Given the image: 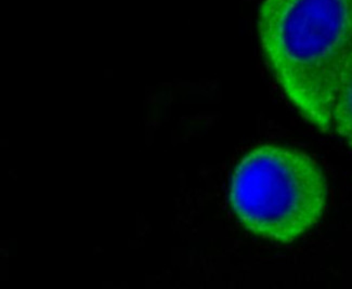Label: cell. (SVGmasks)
<instances>
[{
    "mask_svg": "<svg viewBox=\"0 0 352 289\" xmlns=\"http://www.w3.org/2000/svg\"><path fill=\"white\" fill-rule=\"evenodd\" d=\"M332 130L336 131L352 148V58L337 90L333 108Z\"/></svg>",
    "mask_w": 352,
    "mask_h": 289,
    "instance_id": "3",
    "label": "cell"
},
{
    "mask_svg": "<svg viewBox=\"0 0 352 289\" xmlns=\"http://www.w3.org/2000/svg\"><path fill=\"white\" fill-rule=\"evenodd\" d=\"M327 200V178L317 161L280 144H261L248 152L230 182V205L241 224L278 243H293L311 230Z\"/></svg>",
    "mask_w": 352,
    "mask_h": 289,
    "instance_id": "2",
    "label": "cell"
},
{
    "mask_svg": "<svg viewBox=\"0 0 352 289\" xmlns=\"http://www.w3.org/2000/svg\"><path fill=\"white\" fill-rule=\"evenodd\" d=\"M257 32L286 99L316 128L332 130L337 90L352 58V0H263Z\"/></svg>",
    "mask_w": 352,
    "mask_h": 289,
    "instance_id": "1",
    "label": "cell"
}]
</instances>
